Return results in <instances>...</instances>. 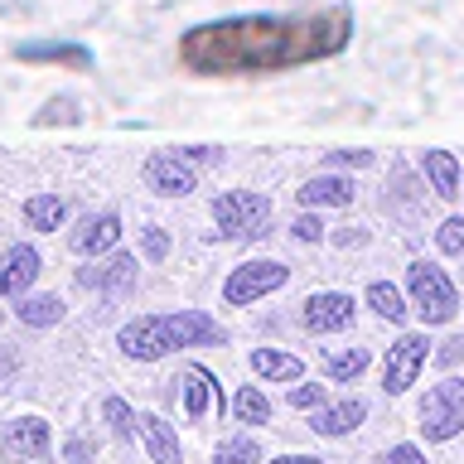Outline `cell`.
Listing matches in <instances>:
<instances>
[{"label":"cell","mask_w":464,"mask_h":464,"mask_svg":"<svg viewBox=\"0 0 464 464\" xmlns=\"http://www.w3.org/2000/svg\"><path fill=\"white\" fill-rule=\"evenodd\" d=\"M353 44V10L343 0L290 14H232L179 34V68L194 78H271L339 58Z\"/></svg>","instance_id":"obj_1"},{"label":"cell","mask_w":464,"mask_h":464,"mask_svg":"<svg viewBox=\"0 0 464 464\" xmlns=\"http://www.w3.org/2000/svg\"><path fill=\"white\" fill-rule=\"evenodd\" d=\"M227 329L208 319L203 310H174V314H145V319H130V324L116 334V348L136 362H155V358H169L179 348H198V343H223Z\"/></svg>","instance_id":"obj_2"},{"label":"cell","mask_w":464,"mask_h":464,"mask_svg":"<svg viewBox=\"0 0 464 464\" xmlns=\"http://www.w3.org/2000/svg\"><path fill=\"white\" fill-rule=\"evenodd\" d=\"M406 295H411L416 314L426 324H450L459 314V295H455V281L435 266V261H411L406 266Z\"/></svg>","instance_id":"obj_3"},{"label":"cell","mask_w":464,"mask_h":464,"mask_svg":"<svg viewBox=\"0 0 464 464\" xmlns=\"http://www.w3.org/2000/svg\"><path fill=\"white\" fill-rule=\"evenodd\" d=\"M213 223H218V237H266L271 227V198L266 194H252V188H232V194H218L213 198Z\"/></svg>","instance_id":"obj_4"},{"label":"cell","mask_w":464,"mask_h":464,"mask_svg":"<svg viewBox=\"0 0 464 464\" xmlns=\"http://www.w3.org/2000/svg\"><path fill=\"white\" fill-rule=\"evenodd\" d=\"M420 430H426V440H455L464 430V382L459 377H445L440 387L426 392V401H420Z\"/></svg>","instance_id":"obj_5"},{"label":"cell","mask_w":464,"mask_h":464,"mask_svg":"<svg viewBox=\"0 0 464 464\" xmlns=\"http://www.w3.org/2000/svg\"><path fill=\"white\" fill-rule=\"evenodd\" d=\"M285 281H290L285 261H242V266L223 281V300L232 304V310H242V304H256L261 295L281 290Z\"/></svg>","instance_id":"obj_6"},{"label":"cell","mask_w":464,"mask_h":464,"mask_svg":"<svg viewBox=\"0 0 464 464\" xmlns=\"http://www.w3.org/2000/svg\"><path fill=\"white\" fill-rule=\"evenodd\" d=\"M426 358H430V339H426V334H401V339L387 348V362H382V387H387V397H401V392L420 377Z\"/></svg>","instance_id":"obj_7"},{"label":"cell","mask_w":464,"mask_h":464,"mask_svg":"<svg viewBox=\"0 0 464 464\" xmlns=\"http://www.w3.org/2000/svg\"><path fill=\"white\" fill-rule=\"evenodd\" d=\"M198 160H188L184 150H165V155H150L145 160V184L155 188V194H165V198H184V194H194V184H198Z\"/></svg>","instance_id":"obj_8"},{"label":"cell","mask_w":464,"mask_h":464,"mask_svg":"<svg viewBox=\"0 0 464 464\" xmlns=\"http://www.w3.org/2000/svg\"><path fill=\"white\" fill-rule=\"evenodd\" d=\"M78 285L87 290H97V295H126L130 285H136V256H126V252H107L102 261H92V266H82L78 271Z\"/></svg>","instance_id":"obj_9"},{"label":"cell","mask_w":464,"mask_h":464,"mask_svg":"<svg viewBox=\"0 0 464 464\" xmlns=\"http://www.w3.org/2000/svg\"><path fill=\"white\" fill-rule=\"evenodd\" d=\"M300 319L310 334H339L353 324V295H343V290H319V295H310L300 304Z\"/></svg>","instance_id":"obj_10"},{"label":"cell","mask_w":464,"mask_h":464,"mask_svg":"<svg viewBox=\"0 0 464 464\" xmlns=\"http://www.w3.org/2000/svg\"><path fill=\"white\" fill-rule=\"evenodd\" d=\"M39 271H44V261L29 242L5 246V252H0V295H24V290L39 281Z\"/></svg>","instance_id":"obj_11"},{"label":"cell","mask_w":464,"mask_h":464,"mask_svg":"<svg viewBox=\"0 0 464 464\" xmlns=\"http://www.w3.org/2000/svg\"><path fill=\"white\" fill-rule=\"evenodd\" d=\"M0 450H5L10 459H44L49 455V420H39V416L10 420L5 435H0Z\"/></svg>","instance_id":"obj_12"},{"label":"cell","mask_w":464,"mask_h":464,"mask_svg":"<svg viewBox=\"0 0 464 464\" xmlns=\"http://www.w3.org/2000/svg\"><path fill=\"white\" fill-rule=\"evenodd\" d=\"M14 58H20V63H39V68H72V72L92 68V53H87L78 39H63V44H20Z\"/></svg>","instance_id":"obj_13"},{"label":"cell","mask_w":464,"mask_h":464,"mask_svg":"<svg viewBox=\"0 0 464 464\" xmlns=\"http://www.w3.org/2000/svg\"><path fill=\"white\" fill-rule=\"evenodd\" d=\"M184 411L194 416V420L208 416V411H218V416L232 411V401L223 397V387H218V377L208 368H188L184 372Z\"/></svg>","instance_id":"obj_14"},{"label":"cell","mask_w":464,"mask_h":464,"mask_svg":"<svg viewBox=\"0 0 464 464\" xmlns=\"http://www.w3.org/2000/svg\"><path fill=\"white\" fill-rule=\"evenodd\" d=\"M116 242H121V218L116 213H92L78 232H72L78 256H107V252H116Z\"/></svg>","instance_id":"obj_15"},{"label":"cell","mask_w":464,"mask_h":464,"mask_svg":"<svg viewBox=\"0 0 464 464\" xmlns=\"http://www.w3.org/2000/svg\"><path fill=\"white\" fill-rule=\"evenodd\" d=\"M136 430H140V445H145V455H150L155 464H179V435H174V426L165 416H136Z\"/></svg>","instance_id":"obj_16"},{"label":"cell","mask_w":464,"mask_h":464,"mask_svg":"<svg viewBox=\"0 0 464 464\" xmlns=\"http://www.w3.org/2000/svg\"><path fill=\"white\" fill-rule=\"evenodd\" d=\"M300 208H348L353 203V184L339 179V174H314V179L300 184Z\"/></svg>","instance_id":"obj_17"},{"label":"cell","mask_w":464,"mask_h":464,"mask_svg":"<svg viewBox=\"0 0 464 464\" xmlns=\"http://www.w3.org/2000/svg\"><path fill=\"white\" fill-rule=\"evenodd\" d=\"M420 174L430 179L435 198H459V160L450 150H426L420 155Z\"/></svg>","instance_id":"obj_18"},{"label":"cell","mask_w":464,"mask_h":464,"mask_svg":"<svg viewBox=\"0 0 464 464\" xmlns=\"http://www.w3.org/2000/svg\"><path fill=\"white\" fill-rule=\"evenodd\" d=\"M24 227L29 232H58V223L68 218V198L63 194H34V198H24Z\"/></svg>","instance_id":"obj_19"},{"label":"cell","mask_w":464,"mask_h":464,"mask_svg":"<svg viewBox=\"0 0 464 464\" xmlns=\"http://www.w3.org/2000/svg\"><path fill=\"white\" fill-rule=\"evenodd\" d=\"M252 372L271 377V382H300L304 362L295 353H281V348H252Z\"/></svg>","instance_id":"obj_20"},{"label":"cell","mask_w":464,"mask_h":464,"mask_svg":"<svg viewBox=\"0 0 464 464\" xmlns=\"http://www.w3.org/2000/svg\"><path fill=\"white\" fill-rule=\"evenodd\" d=\"M362 416H368V406L353 397V401H339V406H319L310 426H314L319 435H348V430L362 426Z\"/></svg>","instance_id":"obj_21"},{"label":"cell","mask_w":464,"mask_h":464,"mask_svg":"<svg viewBox=\"0 0 464 464\" xmlns=\"http://www.w3.org/2000/svg\"><path fill=\"white\" fill-rule=\"evenodd\" d=\"M14 314H20V324H29V329H53L68 310L58 295H29V300L14 304Z\"/></svg>","instance_id":"obj_22"},{"label":"cell","mask_w":464,"mask_h":464,"mask_svg":"<svg viewBox=\"0 0 464 464\" xmlns=\"http://www.w3.org/2000/svg\"><path fill=\"white\" fill-rule=\"evenodd\" d=\"M232 416L242 420V426H266L271 420V401L261 387H237L232 392Z\"/></svg>","instance_id":"obj_23"},{"label":"cell","mask_w":464,"mask_h":464,"mask_svg":"<svg viewBox=\"0 0 464 464\" xmlns=\"http://www.w3.org/2000/svg\"><path fill=\"white\" fill-rule=\"evenodd\" d=\"M368 304L387 319V324H406V314H411V310H406V300H401V290L387 285V281H372L368 285Z\"/></svg>","instance_id":"obj_24"},{"label":"cell","mask_w":464,"mask_h":464,"mask_svg":"<svg viewBox=\"0 0 464 464\" xmlns=\"http://www.w3.org/2000/svg\"><path fill=\"white\" fill-rule=\"evenodd\" d=\"M72 121H82L78 97H49V102L34 111V126H72Z\"/></svg>","instance_id":"obj_25"},{"label":"cell","mask_w":464,"mask_h":464,"mask_svg":"<svg viewBox=\"0 0 464 464\" xmlns=\"http://www.w3.org/2000/svg\"><path fill=\"white\" fill-rule=\"evenodd\" d=\"M213 464H261V445L252 435H232L213 450Z\"/></svg>","instance_id":"obj_26"},{"label":"cell","mask_w":464,"mask_h":464,"mask_svg":"<svg viewBox=\"0 0 464 464\" xmlns=\"http://www.w3.org/2000/svg\"><path fill=\"white\" fill-rule=\"evenodd\" d=\"M368 368V348H348V353H329L324 358V372L334 382H353V377Z\"/></svg>","instance_id":"obj_27"},{"label":"cell","mask_w":464,"mask_h":464,"mask_svg":"<svg viewBox=\"0 0 464 464\" xmlns=\"http://www.w3.org/2000/svg\"><path fill=\"white\" fill-rule=\"evenodd\" d=\"M102 416L111 420V430H116V440H126L130 430H136V416H130V406L121 401V397H107L102 401Z\"/></svg>","instance_id":"obj_28"},{"label":"cell","mask_w":464,"mask_h":464,"mask_svg":"<svg viewBox=\"0 0 464 464\" xmlns=\"http://www.w3.org/2000/svg\"><path fill=\"white\" fill-rule=\"evenodd\" d=\"M435 246L445 256H464V218H445L440 232H435Z\"/></svg>","instance_id":"obj_29"},{"label":"cell","mask_w":464,"mask_h":464,"mask_svg":"<svg viewBox=\"0 0 464 464\" xmlns=\"http://www.w3.org/2000/svg\"><path fill=\"white\" fill-rule=\"evenodd\" d=\"M140 252L150 256V261H165V256H169V232L150 223V227L140 232Z\"/></svg>","instance_id":"obj_30"},{"label":"cell","mask_w":464,"mask_h":464,"mask_svg":"<svg viewBox=\"0 0 464 464\" xmlns=\"http://www.w3.org/2000/svg\"><path fill=\"white\" fill-rule=\"evenodd\" d=\"M290 232H295L300 242H319V237H324V223L314 218V208H304V213L295 218V223H290Z\"/></svg>","instance_id":"obj_31"},{"label":"cell","mask_w":464,"mask_h":464,"mask_svg":"<svg viewBox=\"0 0 464 464\" xmlns=\"http://www.w3.org/2000/svg\"><path fill=\"white\" fill-rule=\"evenodd\" d=\"M334 169H368L372 165V150H334V155H324Z\"/></svg>","instance_id":"obj_32"},{"label":"cell","mask_w":464,"mask_h":464,"mask_svg":"<svg viewBox=\"0 0 464 464\" xmlns=\"http://www.w3.org/2000/svg\"><path fill=\"white\" fill-rule=\"evenodd\" d=\"M290 406H295V411H319V406H324V387H295L290 392Z\"/></svg>","instance_id":"obj_33"},{"label":"cell","mask_w":464,"mask_h":464,"mask_svg":"<svg viewBox=\"0 0 464 464\" xmlns=\"http://www.w3.org/2000/svg\"><path fill=\"white\" fill-rule=\"evenodd\" d=\"M63 464H92V440H82V435H72L63 445Z\"/></svg>","instance_id":"obj_34"},{"label":"cell","mask_w":464,"mask_h":464,"mask_svg":"<svg viewBox=\"0 0 464 464\" xmlns=\"http://www.w3.org/2000/svg\"><path fill=\"white\" fill-rule=\"evenodd\" d=\"M382 464H426V455H420L416 445H392L382 455Z\"/></svg>","instance_id":"obj_35"},{"label":"cell","mask_w":464,"mask_h":464,"mask_svg":"<svg viewBox=\"0 0 464 464\" xmlns=\"http://www.w3.org/2000/svg\"><path fill=\"white\" fill-rule=\"evenodd\" d=\"M464 358V339H445L440 343V362H459Z\"/></svg>","instance_id":"obj_36"},{"label":"cell","mask_w":464,"mask_h":464,"mask_svg":"<svg viewBox=\"0 0 464 464\" xmlns=\"http://www.w3.org/2000/svg\"><path fill=\"white\" fill-rule=\"evenodd\" d=\"M334 242H339V246H358V242H362V232H358V227H343Z\"/></svg>","instance_id":"obj_37"},{"label":"cell","mask_w":464,"mask_h":464,"mask_svg":"<svg viewBox=\"0 0 464 464\" xmlns=\"http://www.w3.org/2000/svg\"><path fill=\"white\" fill-rule=\"evenodd\" d=\"M271 464H324V459H314V455H281V459H271Z\"/></svg>","instance_id":"obj_38"}]
</instances>
